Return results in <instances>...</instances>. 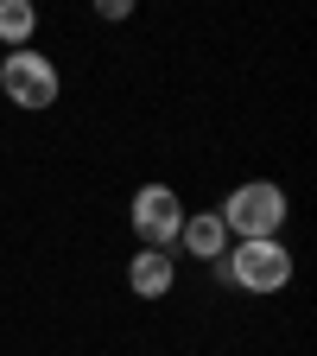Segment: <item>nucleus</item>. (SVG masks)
I'll list each match as a JSON object with an SVG mask.
<instances>
[{
	"instance_id": "nucleus-1",
	"label": "nucleus",
	"mask_w": 317,
	"mask_h": 356,
	"mask_svg": "<svg viewBox=\"0 0 317 356\" xmlns=\"http://www.w3.org/2000/svg\"><path fill=\"white\" fill-rule=\"evenodd\" d=\"M286 191L280 185H266V178H248V185H235L229 197H222V210H216V222L229 229L235 242H273L280 229H286Z\"/></svg>"
},
{
	"instance_id": "nucleus-2",
	"label": "nucleus",
	"mask_w": 317,
	"mask_h": 356,
	"mask_svg": "<svg viewBox=\"0 0 317 356\" xmlns=\"http://www.w3.org/2000/svg\"><path fill=\"white\" fill-rule=\"evenodd\" d=\"M222 280H235L241 293H286L292 286V254H286V242L273 236V242H235L222 261H209Z\"/></svg>"
},
{
	"instance_id": "nucleus-3",
	"label": "nucleus",
	"mask_w": 317,
	"mask_h": 356,
	"mask_svg": "<svg viewBox=\"0 0 317 356\" xmlns=\"http://www.w3.org/2000/svg\"><path fill=\"white\" fill-rule=\"evenodd\" d=\"M0 89H7V102H19L26 115H38V108H51L58 102V64L44 58V51H7L0 58Z\"/></svg>"
},
{
	"instance_id": "nucleus-4",
	"label": "nucleus",
	"mask_w": 317,
	"mask_h": 356,
	"mask_svg": "<svg viewBox=\"0 0 317 356\" xmlns=\"http://www.w3.org/2000/svg\"><path fill=\"white\" fill-rule=\"evenodd\" d=\"M127 216H133L140 248H178V229H185L191 210L178 204L171 185H140V191H133V204H127Z\"/></svg>"
},
{
	"instance_id": "nucleus-5",
	"label": "nucleus",
	"mask_w": 317,
	"mask_h": 356,
	"mask_svg": "<svg viewBox=\"0 0 317 356\" xmlns=\"http://www.w3.org/2000/svg\"><path fill=\"white\" fill-rule=\"evenodd\" d=\"M171 280H178V261H171L165 248H140V254L127 261V286L140 293V299H165Z\"/></svg>"
},
{
	"instance_id": "nucleus-6",
	"label": "nucleus",
	"mask_w": 317,
	"mask_h": 356,
	"mask_svg": "<svg viewBox=\"0 0 317 356\" xmlns=\"http://www.w3.org/2000/svg\"><path fill=\"white\" fill-rule=\"evenodd\" d=\"M178 248H185L191 261H222V254H229V229L216 222V210L185 216V229H178Z\"/></svg>"
},
{
	"instance_id": "nucleus-7",
	"label": "nucleus",
	"mask_w": 317,
	"mask_h": 356,
	"mask_svg": "<svg viewBox=\"0 0 317 356\" xmlns=\"http://www.w3.org/2000/svg\"><path fill=\"white\" fill-rule=\"evenodd\" d=\"M32 32H38V7L32 0H0V44H7V51H26Z\"/></svg>"
}]
</instances>
